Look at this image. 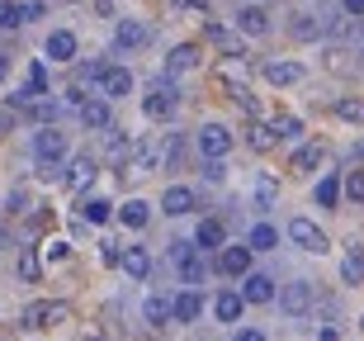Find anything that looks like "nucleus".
<instances>
[{"label":"nucleus","mask_w":364,"mask_h":341,"mask_svg":"<svg viewBox=\"0 0 364 341\" xmlns=\"http://www.w3.org/2000/svg\"><path fill=\"white\" fill-rule=\"evenodd\" d=\"M33 157H38V176L53 180L57 176V162L67 157V133H57V128L43 123L38 133H33Z\"/></svg>","instance_id":"1"},{"label":"nucleus","mask_w":364,"mask_h":341,"mask_svg":"<svg viewBox=\"0 0 364 341\" xmlns=\"http://www.w3.org/2000/svg\"><path fill=\"white\" fill-rule=\"evenodd\" d=\"M171 261L180 266V280H185V285H203V275H208V256H203V246L171 242Z\"/></svg>","instance_id":"2"},{"label":"nucleus","mask_w":364,"mask_h":341,"mask_svg":"<svg viewBox=\"0 0 364 341\" xmlns=\"http://www.w3.org/2000/svg\"><path fill=\"white\" fill-rule=\"evenodd\" d=\"M176 105H180V90H176L171 81H166V76H161L156 85H151V95L142 100V110H147V119H171V114H176Z\"/></svg>","instance_id":"3"},{"label":"nucleus","mask_w":364,"mask_h":341,"mask_svg":"<svg viewBox=\"0 0 364 341\" xmlns=\"http://www.w3.org/2000/svg\"><path fill=\"white\" fill-rule=\"evenodd\" d=\"M62 313H67L62 303H53V299H33V303H28V308H24V313H19V322H24V327H33V332H38V327H53V322H57V318H62Z\"/></svg>","instance_id":"4"},{"label":"nucleus","mask_w":364,"mask_h":341,"mask_svg":"<svg viewBox=\"0 0 364 341\" xmlns=\"http://www.w3.org/2000/svg\"><path fill=\"white\" fill-rule=\"evenodd\" d=\"M151 43V28L137 24V19H119V28H114V48L119 53H133V48H147Z\"/></svg>","instance_id":"5"},{"label":"nucleus","mask_w":364,"mask_h":341,"mask_svg":"<svg viewBox=\"0 0 364 341\" xmlns=\"http://www.w3.org/2000/svg\"><path fill=\"white\" fill-rule=\"evenodd\" d=\"M100 95L105 100H123V95H133V71L128 67H105V76H100Z\"/></svg>","instance_id":"6"},{"label":"nucleus","mask_w":364,"mask_h":341,"mask_svg":"<svg viewBox=\"0 0 364 341\" xmlns=\"http://www.w3.org/2000/svg\"><path fill=\"white\" fill-rule=\"evenodd\" d=\"M199 152L203 157H228L232 152V133L223 128V123H203L199 128Z\"/></svg>","instance_id":"7"},{"label":"nucleus","mask_w":364,"mask_h":341,"mask_svg":"<svg viewBox=\"0 0 364 341\" xmlns=\"http://www.w3.org/2000/svg\"><path fill=\"white\" fill-rule=\"evenodd\" d=\"M289 237H294L303 251H317V256L326 251V237H322V228H317L312 219H294V223H289Z\"/></svg>","instance_id":"8"},{"label":"nucleus","mask_w":364,"mask_h":341,"mask_svg":"<svg viewBox=\"0 0 364 341\" xmlns=\"http://www.w3.org/2000/svg\"><path fill=\"white\" fill-rule=\"evenodd\" d=\"M279 308L289 318H303L312 308V285H303V280H298V285H284L279 289Z\"/></svg>","instance_id":"9"},{"label":"nucleus","mask_w":364,"mask_h":341,"mask_svg":"<svg viewBox=\"0 0 364 341\" xmlns=\"http://www.w3.org/2000/svg\"><path fill=\"white\" fill-rule=\"evenodd\" d=\"M76 48H81V43H76V33H71V28H53V33H48V43H43V53L53 57V62H76Z\"/></svg>","instance_id":"10"},{"label":"nucleus","mask_w":364,"mask_h":341,"mask_svg":"<svg viewBox=\"0 0 364 341\" xmlns=\"http://www.w3.org/2000/svg\"><path fill=\"white\" fill-rule=\"evenodd\" d=\"M76 110H81V123L90 128V133H109V123H114V119H109V100H105V95L81 100Z\"/></svg>","instance_id":"11"},{"label":"nucleus","mask_w":364,"mask_h":341,"mask_svg":"<svg viewBox=\"0 0 364 341\" xmlns=\"http://www.w3.org/2000/svg\"><path fill=\"white\" fill-rule=\"evenodd\" d=\"M218 271L232 275V280H242L251 271V246H223V256H218Z\"/></svg>","instance_id":"12"},{"label":"nucleus","mask_w":364,"mask_h":341,"mask_svg":"<svg viewBox=\"0 0 364 341\" xmlns=\"http://www.w3.org/2000/svg\"><path fill=\"white\" fill-rule=\"evenodd\" d=\"M242 299H246V303H270V299H274V280H270V275H260V271H246Z\"/></svg>","instance_id":"13"},{"label":"nucleus","mask_w":364,"mask_h":341,"mask_svg":"<svg viewBox=\"0 0 364 341\" xmlns=\"http://www.w3.org/2000/svg\"><path fill=\"white\" fill-rule=\"evenodd\" d=\"M199 313H203V299H199V289H194V285H189L180 299H171V318H176V322H194Z\"/></svg>","instance_id":"14"},{"label":"nucleus","mask_w":364,"mask_h":341,"mask_svg":"<svg viewBox=\"0 0 364 341\" xmlns=\"http://www.w3.org/2000/svg\"><path fill=\"white\" fill-rule=\"evenodd\" d=\"M100 176V166H95V157H76V162H71V176H67V185L76 194H85L90 190V180Z\"/></svg>","instance_id":"15"},{"label":"nucleus","mask_w":364,"mask_h":341,"mask_svg":"<svg viewBox=\"0 0 364 341\" xmlns=\"http://www.w3.org/2000/svg\"><path fill=\"white\" fill-rule=\"evenodd\" d=\"M161 209L171 214V219H185L189 209H194V190H185V185H171V190L161 194Z\"/></svg>","instance_id":"16"},{"label":"nucleus","mask_w":364,"mask_h":341,"mask_svg":"<svg viewBox=\"0 0 364 341\" xmlns=\"http://www.w3.org/2000/svg\"><path fill=\"white\" fill-rule=\"evenodd\" d=\"M119 223H123V228H133V232H142L151 223V204H147V199H128V204L119 209Z\"/></svg>","instance_id":"17"},{"label":"nucleus","mask_w":364,"mask_h":341,"mask_svg":"<svg viewBox=\"0 0 364 341\" xmlns=\"http://www.w3.org/2000/svg\"><path fill=\"white\" fill-rule=\"evenodd\" d=\"M237 28L251 33V38H260V33H270V14L260 10V5H246V10L237 14Z\"/></svg>","instance_id":"18"},{"label":"nucleus","mask_w":364,"mask_h":341,"mask_svg":"<svg viewBox=\"0 0 364 341\" xmlns=\"http://www.w3.org/2000/svg\"><path fill=\"white\" fill-rule=\"evenodd\" d=\"M199 67V48H194V43H180L176 53L166 57V71H171V76H185V71H194Z\"/></svg>","instance_id":"19"},{"label":"nucleus","mask_w":364,"mask_h":341,"mask_svg":"<svg viewBox=\"0 0 364 341\" xmlns=\"http://www.w3.org/2000/svg\"><path fill=\"white\" fill-rule=\"evenodd\" d=\"M119 266L128 271V280H147V275H151V256L142 251V246H128V251L119 256Z\"/></svg>","instance_id":"20"},{"label":"nucleus","mask_w":364,"mask_h":341,"mask_svg":"<svg viewBox=\"0 0 364 341\" xmlns=\"http://www.w3.org/2000/svg\"><path fill=\"white\" fill-rule=\"evenodd\" d=\"M223 242H228V228H223L218 219H203V223H199V232H194V246L213 251V246H223Z\"/></svg>","instance_id":"21"},{"label":"nucleus","mask_w":364,"mask_h":341,"mask_svg":"<svg viewBox=\"0 0 364 341\" xmlns=\"http://www.w3.org/2000/svg\"><path fill=\"white\" fill-rule=\"evenodd\" d=\"M242 294H237V289H223V294H218V303H213V313H218V322H237V318H242Z\"/></svg>","instance_id":"22"},{"label":"nucleus","mask_w":364,"mask_h":341,"mask_svg":"<svg viewBox=\"0 0 364 341\" xmlns=\"http://www.w3.org/2000/svg\"><path fill=\"white\" fill-rule=\"evenodd\" d=\"M265 81L270 85H298L303 81V67H298V62H270V67H265Z\"/></svg>","instance_id":"23"},{"label":"nucleus","mask_w":364,"mask_h":341,"mask_svg":"<svg viewBox=\"0 0 364 341\" xmlns=\"http://www.w3.org/2000/svg\"><path fill=\"white\" fill-rule=\"evenodd\" d=\"M203 33H208V43H218L228 57H242V38H237V33H228V28H218V24H203Z\"/></svg>","instance_id":"24"},{"label":"nucleus","mask_w":364,"mask_h":341,"mask_svg":"<svg viewBox=\"0 0 364 341\" xmlns=\"http://www.w3.org/2000/svg\"><path fill=\"white\" fill-rule=\"evenodd\" d=\"M274 242H279V232H274L270 223H256V228H251V237H246V246H251V251H274Z\"/></svg>","instance_id":"25"},{"label":"nucleus","mask_w":364,"mask_h":341,"mask_svg":"<svg viewBox=\"0 0 364 341\" xmlns=\"http://www.w3.org/2000/svg\"><path fill=\"white\" fill-rule=\"evenodd\" d=\"M251 147H256V152H274V147H279L274 123H256V128H251Z\"/></svg>","instance_id":"26"},{"label":"nucleus","mask_w":364,"mask_h":341,"mask_svg":"<svg viewBox=\"0 0 364 341\" xmlns=\"http://www.w3.org/2000/svg\"><path fill=\"white\" fill-rule=\"evenodd\" d=\"M19 24H28V19H24V5H19V0H0V28L10 33V28H19Z\"/></svg>","instance_id":"27"},{"label":"nucleus","mask_w":364,"mask_h":341,"mask_svg":"<svg viewBox=\"0 0 364 341\" xmlns=\"http://www.w3.org/2000/svg\"><path fill=\"white\" fill-rule=\"evenodd\" d=\"M336 199H341V180L336 176H322V180H317V204L336 209Z\"/></svg>","instance_id":"28"},{"label":"nucleus","mask_w":364,"mask_h":341,"mask_svg":"<svg viewBox=\"0 0 364 341\" xmlns=\"http://www.w3.org/2000/svg\"><path fill=\"white\" fill-rule=\"evenodd\" d=\"M166 318H171V299H166V294H151L147 299V322L151 327H166Z\"/></svg>","instance_id":"29"},{"label":"nucleus","mask_w":364,"mask_h":341,"mask_svg":"<svg viewBox=\"0 0 364 341\" xmlns=\"http://www.w3.org/2000/svg\"><path fill=\"white\" fill-rule=\"evenodd\" d=\"M24 114H28L33 123H53V119H57V105L38 95V100H28V105H24Z\"/></svg>","instance_id":"30"},{"label":"nucleus","mask_w":364,"mask_h":341,"mask_svg":"<svg viewBox=\"0 0 364 341\" xmlns=\"http://www.w3.org/2000/svg\"><path fill=\"white\" fill-rule=\"evenodd\" d=\"M109 199H81V219L85 223H109Z\"/></svg>","instance_id":"31"},{"label":"nucleus","mask_w":364,"mask_h":341,"mask_svg":"<svg viewBox=\"0 0 364 341\" xmlns=\"http://www.w3.org/2000/svg\"><path fill=\"white\" fill-rule=\"evenodd\" d=\"M28 95L38 100V95H48V67H43V62H33V67H28V85H24Z\"/></svg>","instance_id":"32"},{"label":"nucleus","mask_w":364,"mask_h":341,"mask_svg":"<svg viewBox=\"0 0 364 341\" xmlns=\"http://www.w3.org/2000/svg\"><path fill=\"white\" fill-rule=\"evenodd\" d=\"M38 271H43L38 256H33V251L24 246V251H19V280H24V285H33V280H38Z\"/></svg>","instance_id":"33"},{"label":"nucleus","mask_w":364,"mask_h":341,"mask_svg":"<svg viewBox=\"0 0 364 341\" xmlns=\"http://www.w3.org/2000/svg\"><path fill=\"white\" fill-rule=\"evenodd\" d=\"M274 194H279V185H274L270 176H260V180H256V204H260V209H274Z\"/></svg>","instance_id":"34"},{"label":"nucleus","mask_w":364,"mask_h":341,"mask_svg":"<svg viewBox=\"0 0 364 341\" xmlns=\"http://www.w3.org/2000/svg\"><path fill=\"white\" fill-rule=\"evenodd\" d=\"M317 157H322V147H317V142H312V147H298L294 171H308V166H317Z\"/></svg>","instance_id":"35"},{"label":"nucleus","mask_w":364,"mask_h":341,"mask_svg":"<svg viewBox=\"0 0 364 341\" xmlns=\"http://www.w3.org/2000/svg\"><path fill=\"white\" fill-rule=\"evenodd\" d=\"M341 275H346L350 285H360V280H364V256H346V266H341Z\"/></svg>","instance_id":"36"},{"label":"nucleus","mask_w":364,"mask_h":341,"mask_svg":"<svg viewBox=\"0 0 364 341\" xmlns=\"http://www.w3.org/2000/svg\"><path fill=\"white\" fill-rule=\"evenodd\" d=\"M346 194H350L355 204H364V171H350V176H346Z\"/></svg>","instance_id":"37"},{"label":"nucleus","mask_w":364,"mask_h":341,"mask_svg":"<svg viewBox=\"0 0 364 341\" xmlns=\"http://www.w3.org/2000/svg\"><path fill=\"white\" fill-rule=\"evenodd\" d=\"M274 133H279V137H303V123L284 114V119H274Z\"/></svg>","instance_id":"38"},{"label":"nucleus","mask_w":364,"mask_h":341,"mask_svg":"<svg viewBox=\"0 0 364 341\" xmlns=\"http://www.w3.org/2000/svg\"><path fill=\"white\" fill-rule=\"evenodd\" d=\"M43 256H48V266H57V261L71 256V246L67 242H48V246H43Z\"/></svg>","instance_id":"39"},{"label":"nucleus","mask_w":364,"mask_h":341,"mask_svg":"<svg viewBox=\"0 0 364 341\" xmlns=\"http://www.w3.org/2000/svg\"><path fill=\"white\" fill-rule=\"evenodd\" d=\"M336 114H341V119H355V123H360V119H364V105H355V100H341Z\"/></svg>","instance_id":"40"},{"label":"nucleus","mask_w":364,"mask_h":341,"mask_svg":"<svg viewBox=\"0 0 364 341\" xmlns=\"http://www.w3.org/2000/svg\"><path fill=\"white\" fill-rule=\"evenodd\" d=\"M100 76H105V62H85V67H81V81H100Z\"/></svg>","instance_id":"41"},{"label":"nucleus","mask_w":364,"mask_h":341,"mask_svg":"<svg viewBox=\"0 0 364 341\" xmlns=\"http://www.w3.org/2000/svg\"><path fill=\"white\" fill-rule=\"evenodd\" d=\"M90 5H95L100 19H114V5H119V0H90Z\"/></svg>","instance_id":"42"},{"label":"nucleus","mask_w":364,"mask_h":341,"mask_svg":"<svg viewBox=\"0 0 364 341\" xmlns=\"http://www.w3.org/2000/svg\"><path fill=\"white\" fill-rule=\"evenodd\" d=\"M14 133V110H0V137Z\"/></svg>","instance_id":"43"},{"label":"nucleus","mask_w":364,"mask_h":341,"mask_svg":"<svg viewBox=\"0 0 364 341\" xmlns=\"http://www.w3.org/2000/svg\"><path fill=\"white\" fill-rule=\"evenodd\" d=\"M100 246H105V251H100V256H105V261H109V266H119V256H123L119 246H114V242H100Z\"/></svg>","instance_id":"44"},{"label":"nucleus","mask_w":364,"mask_h":341,"mask_svg":"<svg viewBox=\"0 0 364 341\" xmlns=\"http://www.w3.org/2000/svg\"><path fill=\"white\" fill-rule=\"evenodd\" d=\"M341 10L350 14V19H360V14H364V0H341Z\"/></svg>","instance_id":"45"},{"label":"nucleus","mask_w":364,"mask_h":341,"mask_svg":"<svg viewBox=\"0 0 364 341\" xmlns=\"http://www.w3.org/2000/svg\"><path fill=\"white\" fill-rule=\"evenodd\" d=\"M24 19H43V0H24Z\"/></svg>","instance_id":"46"},{"label":"nucleus","mask_w":364,"mask_h":341,"mask_svg":"<svg viewBox=\"0 0 364 341\" xmlns=\"http://www.w3.org/2000/svg\"><path fill=\"white\" fill-rule=\"evenodd\" d=\"M24 204H28V194H24V190H14V194H10V214H19Z\"/></svg>","instance_id":"47"},{"label":"nucleus","mask_w":364,"mask_h":341,"mask_svg":"<svg viewBox=\"0 0 364 341\" xmlns=\"http://www.w3.org/2000/svg\"><path fill=\"white\" fill-rule=\"evenodd\" d=\"M237 341H265V332H237Z\"/></svg>","instance_id":"48"},{"label":"nucleus","mask_w":364,"mask_h":341,"mask_svg":"<svg viewBox=\"0 0 364 341\" xmlns=\"http://www.w3.org/2000/svg\"><path fill=\"white\" fill-rule=\"evenodd\" d=\"M185 5H189V10H203V14H208V0H185Z\"/></svg>","instance_id":"49"},{"label":"nucleus","mask_w":364,"mask_h":341,"mask_svg":"<svg viewBox=\"0 0 364 341\" xmlns=\"http://www.w3.org/2000/svg\"><path fill=\"white\" fill-rule=\"evenodd\" d=\"M322 341H341V337H336V327H322Z\"/></svg>","instance_id":"50"},{"label":"nucleus","mask_w":364,"mask_h":341,"mask_svg":"<svg viewBox=\"0 0 364 341\" xmlns=\"http://www.w3.org/2000/svg\"><path fill=\"white\" fill-rule=\"evenodd\" d=\"M5 67H10V62H5V53H0V81H5Z\"/></svg>","instance_id":"51"},{"label":"nucleus","mask_w":364,"mask_h":341,"mask_svg":"<svg viewBox=\"0 0 364 341\" xmlns=\"http://www.w3.org/2000/svg\"><path fill=\"white\" fill-rule=\"evenodd\" d=\"M0 246H10V237H5V228H0Z\"/></svg>","instance_id":"52"}]
</instances>
